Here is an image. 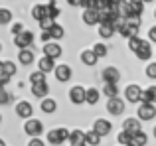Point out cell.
<instances>
[{
	"label": "cell",
	"mask_w": 156,
	"mask_h": 146,
	"mask_svg": "<svg viewBox=\"0 0 156 146\" xmlns=\"http://www.w3.org/2000/svg\"><path fill=\"white\" fill-rule=\"evenodd\" d=\"M154 18H156V10H154Z\"/></svg>",
	"instance_id": "9f6ffc18"
},
{
	"label": "cell",
	"mask_w": 156,
	"mask_h": 146,
	"mask_svg": "<svg viewBox=\"0 0 156 146\" xmlns=\"http://www.w3.org/2000/svg\"><path fill=\"white\" fill-rule=\"evenodd\" d=\"M113 34H115V24L105 22V24L99 26V36H101V38H111Z\"/></svg>",
	"instance_id": "ffe728a7"
},
{
	"label": "cell",
	"mask_w": 156,
	"mask_h": 146,
	"mask_svg": "<svg viewBox=\"0 0 156 146\" xmlns=\"http://www.w3.org/2000/svg\"><path fill=\"white\" fill-rule=\"evenodd\" d=\"M0 51H2V43H0Z\"/></svg>",
	"instance_id": "11a10c76"
},
{
	"label": "cell",
	"mask_w": 156,
	"mask_h": 146,
	"mask_svg": "<svg viewBox=\"0 0 156 146\" xmlns=\"http://www.w3.org/2000/svg\"><path fill=\"white\" fill-rule=\"evenodd\" d=\"M46 8H48V18H51V20H55L57 16L61 14V10L55 6V0H50V4H48Z\"/></svg>",
	"instance_id": "484cf974"
},
{
	"label": "cell",
	"mask_w": 156,
	"mask_h": 146,
	"mask_svg": "<svg viewBox=\"0 0 156 146\" xmlns=\"http://www.w3.org/2000/svg\"><path fill=\"white\" fill-rule=\"evenodd\" d=\"M129 4H130V8H133L134 16H140V14H142V10H144V4H142L140 0H136V2H129Z\"/></svg>",
	"instance_id": "8d00e7d4"
},
{
	"label": "cell",
	"mask_w": 156,
	"mask_h": 146,
	"mask_svg": "<svg viewBox=\"0 0 156 146\" xmlns=\"http://www.w3.org/2000/svg\"><path fill=\"white\" fill-rule=\"evenodd\" d=\"M32 105L28 103V101H20L18 105H16V115L20 116V119H28L30 120V116H32Z\"/></svg>",
	"instance_id": "ba28073f"
},
{
	"label": "cell",
	"mask_w": 156,
	"mask_h": 146,
	"mask_svg": "<svg viewBox=\"0 0 156 146\" xmlns=\"http://www.w3.org/2000/svg\"><path fill=\"white\" fill-rule=\"evenodd\" d=\"M20 32H24V28H22V24H14V26H12V34L14 36H18Z\"/></svg>",
	"instance_id": "ee69618b"
},
{
	"label": "cell",
	"mask_w": 156,
	"mask_h": 146,
	"mask_svg": "<svg viewBox=\"0 0 156 146\" xmlns=\"http://www.w3.org/2000/svg\"><path fill=\"white\" fill-rule=\"evenodd\" d=\"M50 40H51L50 32H42V42H50Z\"/></svg>",
	"instance_id": "bcb514c9"
},
{
	"label": "cell",
	"mask_w": 156,
	"mask_h": 146,
	"mask_svg": "<svg viewBox=\"0 0 156 146\" xmlns=\"http://www.w3.org/2000/svg\"><path fill=\"white\" fill-rule=\"evenodd\" d=\"M130 138H133V136H130L129 132H125V130L119 134V142H121L122 146H129V144H130Z\"/></svg>",
	"instance_id": "74e56055"
},
{
	"label": "cell",
	"mask_w": 156,
	"mask_h": 146,
	"mask_svg": "<svg viewBox=\"0 0 156 146\" xmlns=\"http://www.w3.org/2000/svg\"><path fill=\"white\" fill-rule=\"evenodd\" d=\"M10 79H12V77H8L6 73H2V71H0V87H2V89H4V85H6Z\"/></svg>",
	"instance_id": "b9f144b4"
},
{
	"label": "cell",
	"mask_w": 156,
	"mask_h": 146,
	"mask_svg": "<svg viewBox=\"0 0 156 146\" xmlns=\"http://www.w3.org/2000/svg\"><path fill=\"white\" fill-rule=\"evenodd\" d=\"M144 144H146V134L140 130V132H136V134H133L129 146H144Z\"/></svg>",
	"instance_id": "603a6c76"
},
{
	"label": "cell",
	"mask_w": 156,
	"mask_h": 146,
	"mask_svg": "<svg viewBox=\"0 0 156 146\" xmlns=\"http://www.w3.org/2000/svg\"><path fill=\"white\" fill-rule=\"evenodd\" d=\"M99 95H101V93L97 91L95 87H91V89H85V103H89V105H95L97 101H99Z\"/></svg>",
	"instance_id": "ac0fdd59"
},
{
	"label": "cell",
	"mask_w": 156,
	"mask_h": 146,
	"mask_svg": "<svg viewBox=\"0 0 156 146\" xmlns=\"http://www.w3.org/2000/svg\"><path fill=\"white\" fill-rule=\"evenodd\" d=\"M99 140H101V136L97 134L95 130H89V132H85V144H91V146H97L99 144Z\"/></svg>",
	"instance_id": "d4e9b609"
},
{
	"label": "cell",
	"mask_w": 156,
	"mask_h": 146,
	"mask_svg": "<svg viewBox=\"0 0 156 146\" xmlns=\"http://www.w3.org/2000/svg\"><path fill=\"white\" fill-rule=\"evenodd\" d=\"M6 103H10V93L0 89V105H6Z\"/></svg>",
	"instance_id": "f35d334b"
},
{
	"label": "cell",
	"mask_w": 156,
	"mask_h": 146,
	"mask_svg": "<svg viewBox=\"0 0 156 146\" xmlns=\"http://www.w3.org/2000/svg\"><path fill=\"white\" fill-rule=\"evenodd\" d=\"M18 59H20V63H24V65H30V63H34V54H32L30 50H20Z\"/></svg>",
	"instance_id": "44dd1931"
},
{
	"label": "cell",
	"mask_w": 156,
	"mask_h": 146,
	"mask_svg": "<svg viewBox=\"0 0 156 146\" xmlns=\"http://www.w3.org/2000/svg\"><path fill=\"white\" fill-rule=\"evenodd\" d=\"M57 132H59V138H61V142H63V140H67V138H69V130H67V128L59 127V128H57Z\"/></svg>",
	"instance_id": "60d3db41"
},
{
	"label": "cell",
	"mask_w": 156,
	"mask_h": 146,
	"mask_svg": "<svg viewBox=\"0 0 156 146\" xmlns=\"http://www.w3.org/2000/svg\"><path fill=\"white\" fill-rule=\"evenodd\" d=\"M28 146H46V142H44V140H40V138H32L30 142H28Z\"/></svg>",
	"instance_id": "7bdbcfd3"
},
{
	"label": "cell",
	"mask_w": 156,
	"mask_h": 146,
	"mask_svg": "<svg viewBox=\"0 0 156 146\" xmlns=\"http://www.w3.org/2000/svg\"><path fill=\"white\" fill-rule=\"evenodd\" d=\"M50 93V87H48V83H40V85H32V95L34 97H40V99H46V95Z\"/></svg>",
	"instance_id": "2e32d148"
},
{
	"label": "cell",
	"mask_w": 156,
	"mask_h": 146,
	"mask_svg": "<svg viewBox=\"0 0 156 146\" xmlns=\"http://www.w3.org/2000/svg\"><path fill=\"white\" fill-rule=\"evenodd\" d=\"M32 42H34V34H32L30 30H24V32H20L18 36H14V43L20 50H28V47L32 46Z\"/></svg>",
	"instance_id": "6da1fadb"
},
{
	"label": "cell",
	"mask_w": 156,
	"mask_h": 146,
	"mask_svg": "<svg viewBox=\"0 0 156 146\" xmlns=\"http://www.w3.org/2000/svg\"><path fill=\"white\" fill-rule=\"evenodd\" d=\"M140 2H142V4H144V2H154V0H140Z\"/></svg>",
	"instance_id": "681fc988"
},
{
	"label": "cell",
	"mask_w": 156,
	"mask_h": 146,
	"mask_svg": "<svg viewBox=\"0 0 156 146\" xmlns=\"http://www.w3.org/2000/svg\"><path fill=\"white\" fill-rule=\"evenodd\" d=\"M32 16H34L36 20H44V18H48V8L44 6V4H36L34 8H32Z\"/></svg>",
	"instance_id": "e0dca14e"
},
{
	"label": "cell",
	"mask_w": 156,
	"mask_h": 146,
	"mask_svg": "<svg viewBox=\"0 0 156 146\" xmlns=\"http://www.w3.org/2000/svg\"><path fill=\"white\" fill-rule=\"evenodd\" d=\"M67 2H69V6H79L81 0H67Z\"/></svg>",
	"instance_id": "7dc6e473"
},
{
	"label": "cell",
	"mask_w": 156,
	"mask_h": 146,
	"mask_svg": "<svg viewBox=\"0 0 156 146\" xmlns=\"http://www.w3.org/2000/svg\"><path fill=\"white\" fill-rule=\"evenodd\" d=\"M140 93H142V89L138 87V85H129V87L125 89V97L130 103H138V101H140Z\"/></svg>",
	"instance_id": "9c48e42d"
},
{
	"label": "cell",
	"mask_w": 156,
	"mask_h": 146,
	"mask_svg": "<svg viewBox=\"0 0 156 146\" xmlns=\"http://www.w3.org/2000/svg\"><path fill=\"white\" fill-rule=\"evenodd\" d=\"M81 61H83L85 65H95V63H97V57H95V54H93L91 50H85L83 54H81Z\"/></svg>",
	"instance_id": "7402d4cb"
},
{
	"label": "cell",
	"mask_w": 156,
	"mask_h": 146,
	"mask_svg": "<svg viewBox=\"0 0 156 146\" xmlns=\"http://www.w3.org/2000/svg\"><path fill=\"white\" fill-rule=\"evenodd\" d=\"M38 65H40V71H42V73H48V71H53V69H55V63H53V59L46 57V55L40 59Z\"/></svg>",
	"instance_id": "d6986e66"
},
{
	"label": "cell",
	"mask_w": 156,
	"mask_h": 146,
	"mask_svg": "<svg viewBox=\"0 0 156 146\" xmlns=\"http://www.w3.org/2000/svg\"><path fill=\"white\" fill-rule=\"evenodd\" d=\"M0 120H2V116H0Z\"/></svg>",
	"instance_id": "6f0895ef"
},
{
	"label": "cell",
	"mask_w": 156,
	"mask_h": 146,
	"mask_svg": "<svg viewBox=\"0 0 156 146\" xmlns=\"http://www.w3.org/2000/svg\"><path fill=\"white\" fill-rule=\"evenodd\" d=\"M38 24H40V28H42V32H50V30H51V26H53L55 22H53L51 18H44V20H40Z\"/></svg>",
	"instance_id": "e575fe53"
},
{
	"label": "cell",
	"mask_w": 156,
	"mask_h": 146,
	"mask_svg": "<svg viewBox=\"0 0 156 146\" xmlns=\"http://www.w3.org/2000/svg\"><path fill=\"white\" fill-rule=\"evenodd\" d=\"M69 140H71V144H83L85 142V132L83 130H73V132H69Z\"/></svg>",
	"instance_id": "cb8c5ba5"
},
{
	"label": "cell",
	"mask_w": 156,
	"mask_h": 146,
	"mask_svg": "<svg viewBox=\"0 0 156 146\" xmlns=\"http://www.w3.org/2000/svg\"><path fill=\"white\" fill-rule=\"evenodd\" d=\"M111 128H113V124H111L107 119H97L95 124H93V130H95L99 136H107L111 132Z\"/></svg>",
	"instance_id": "52a82bcc"
},
{
	"label": "cell",
	"mask_w": 156,
	"mask_h": 146,
	"mask_svg": "<svg viewBox=\"0 0 156 146\" xmlns=\"http://www.w3.org/2000/svg\"><path fill=\"white\" fill-rule=\"evenodd\" d=\"M103 93L109 99H115V97L119 95V89H117V85H111V83H105V87H103Z\"/></svg>",
	"instance_id": "f1b7e54d"
},
{
	"label": "cell",
	"mask_w": 156,
	"mask_h": 146,
	"mask_svg": "<svg viewBox=\"0 0 156 146\" xmlns=\"http://www.w3.org/2000/svg\"><path fill=\"white\" fill-rule=\"evenodd\" d=\"M107 111H109L113 116L122 115V111H125V101L119 99V97H115V99H109V101H107Z\"/></svg>",
	"instance_id": "7a4b0ae2"
},
{
	"label": "cell",
	"mask_w": 156,
	"mask_h": 146,
	"mask_svg": "<svg viewBox=\"0 0 156 146\" xmlns=\"http://www.w3.org/2000/svg\"><path fill=\"white\" fill-rule=\"evenodd\" d=\"M53 73H55V79H57V81H61V83H65V81L71 79V67H69V65H63V63L55 65Z\"/></svg>",
	"instance_id": "8992f818"
},
{
	"label": "cell",
	"mask_w": 156,
	"mask_h": 146,
	"mask_svg": "<svg viewBox=\"0 0 156 146\" xmlns=\"http://www.w3.org/2000/svg\"><path fill=\"white\" fill-rule=\"evenodd\" d=\"M44 55H46V57H50V59L59 57V55H61V47H59V43H55V42L46 43V46H44Z\"/></svg>",
	"instance_id": "30bf717a"
},
{
	"label": "cell",
	"mask_w": 156,
	"mask_h": 146,
	"mask_svg": "<svg viewBox=\"0 0 156 146\" xmlns=\"http://www.w3.org/2000/svg\"><path fill=\"white\" fill-rule=\"evenodd\" d=\"M140 46H142V40L138 38V36H134V38L129 40V47H130V51H134V54L138 51V47H140Z\"/></svg>",
	"instance_id": "d6a6232c"
},
{
	"label": "cell",
	"mask_w": 156,
	"mask_h": 146,
	"mask_svg": "<svg viewBox=\"0 0 156 146\" xmlns=\"http://www.w3.org/2000/svg\"><path fill=\"white\" fill-rule=\"evenodd\" d=\"M146 75H148L150 79H156V63H150V65L146 67Z\"/></svg>",
	"instance_id": "ab89813d"
},
{
	"label": "cell",
	"mask_w": 156,
	"mask_h": 146,
	"mask_svg": "<svg viewBox=\"0 0 156 146\" xmlns=\"http://www.w3.org/2000/svg\"><path fill=\"white\" fill-rule=\"evenodd\" d=\"M48 142H50V144H61V138H59V132H57V128H55V130H50V132H48Z\"/></svg>",
	"instance_id": "836d02e7"
},
{
	"label": "cell",
	"mask_w": 156,
	"mask_h": 146,
	"mask_svg": "<svg viewBox=\"0 0 156 146\" xmlns=\"http://www.w3.org/2000/svg\"><path fill=\"white\" fill-rule=\"evenodd\" d=\"M140 103H150V105H154L156 103V87L152 85V87H148L146 91H142L140 93Z\"/></svg>",
	"instance_id": "4fadbf2b"
},
{
	"label": "cell",
	"mask_w": 156,
	"mask_h": 146,
	"mask_svg": "<svg viewBox=\"0 0 156 146\" xmlns=\"http://www.w3.org/2000/svg\"><path fill=\"white\" fill-rule=\"evenodd\" d=\"M69 101H71L73 105L85 103V89L81 87V85H75V87H71V89H69Z\"/></svg>",
	"instance_id": "5b68a950"
},
{
	"label": "cell",
	"mask_w": 156,
	"mask_h": 146,
	"mask_svg": "<svg viewBox=\"0 0 156 146\" xmlns=\"http://www.w3.org/2000/svg\"><path fill=\"white\" fill-rule=\"evenodd\" d=\"M103 79H105V83L117 85V81L121 79V73H119L117 67H107V69H103Z\"/></svg>",
	"instance_id": "7c38bea8"
},
{
	"label": "cell",
	"mask_w": 156,
	"mask_h": 146,
	"mask_svg": "<svg viewBox=\"0 0 156 146\" xmlns=\"http://www.w3.org/2000/svg\"><path fill=\"white\" fill-rule=\"evenodd\" d=\"M91 51L95 54L97 59H99V57H105V55H107V47L103 46V43H95V46L91 47Z\"/></svg>",
	"instance_id": "4dcf8cb0"
},
{
	"label": "cell",
	"mask_w": 156,
	"mask_h": 146,
	"mask_svg": "<svg viewBox=\"0 0 156 146\" xmlns=\"http://www.w3.org/2000/svg\"><path fill=\"white\" fill-rule=\"evenodd\" d=\"M57 109V103L53 99H44L42 101V111L44 113H53Z\"/></svg>",
	"instance_id": "83f0119b"
},
{
	"label": "cell",
	"mask_w": 156,
	"mask_h": 146,
	"mask_svg": "<svg viewBox=\"0 0 156 146\" xmlns=\"http://www.w3.org/2000/svg\"><path fill=\"white\" fill-rule=\"evenodd\" d=\"M0 146H6V142H4V140H2V138H0Z\"/></svg>",
	"instance_id": "c3c4849f"
},
{
	"label": "cell",
	"mask_w": 156,
	"mask_h": 146,
	"mask_svg": "<svg viewBox=\"0 0 156 146\" xmlns=\"http://www.w3.org/2000/svg\"><path fill=\"white\" fill-rule=\"evenodd\" d=\"M150 55H152V47H150V43H148V42H144V40H142V46L138 47L136 57H138V59H142V61H146V59H150Z\"/></svg>",
	"instance_id": "9a60e30c"
},
{
	"label": "cell",
	"mask_w": 156,
	"mask_h": 146,
	"mask_svg": "<svg viewBox=\"0 0 156 146\" xmlns=\"http://www.w3.org/2000/svg\"><path fill=\"white\" fill-rule=\"evenodd\" d=\"M122 130L129 132L130 136L136 134V132H140V120L138 119H126L125 123H122Z\"/></svg>",
	"instance_id": "8fae6325"
},
{
	"label": "cell",
	"mask_w": 156,
	"mask_h": 146,
	"mask_svg": "<svg viewBox=\"0 0 156 146\" xmlns=\"http://www.w3.org/2000/svg\"><path fill=\"white\" fill-rule=\"evenodd\" d=\"M50 36H51V38H55V40L63 38V28H61L59 24H53L51 30H50Z\"/></svg>",
	"instance_id": "1f68e13d"
},
{
	"label": "cell",
	"mask_w": 156,
	"mask_h": 146,
	"mask_svg": "<svg viewBox=\"0 0 156 146\" xmlns=\"http://www.w3.org/2000/svg\"><path fill=\"white\" fill-rule=\"evenodd\" d=\"M154 138H156V127H154Z\"/></svg>",
	"instance_id": "816d5d0a"
},
{
	"label": "cell",
	"mask_w": 156,
	"mask_h": 146,
	"mask_svg": "<svg viewBox=\"0 0 156 146\" xmlns=\"http://www.w3.org/2000/svg\"><path fill=\"white\" fill-rule=\"evenodd\" d=\"M83 22L89 24V26H93V24H99V12L95 10V8H89V10L83 12Z\"/></svg>",
	"instance_id": "5bb4252c"
},
{
	"label": "cell",
	"mask_w": 156,
	"mask_h": 146,
	"mask_svg": "<svg viewBox=\"0 0 156 146\" xmlns=\"http://www.w3.org/2000/svg\"><path fill=\"white\" fill-rule=\"evenodd\" d=\"M24 130H26V134H30V136H38V134H42L44 124L40 123V120H36V119H30V120H26V124H24Z\"/></svg>",
	"instance_id": "277c9868"
},
{
	"label": "cell",
	"mask_w": 156,
	"mask_h": 146,
	"mask_svg": "<svg viewBox=\"0 0 156 146\" xmlns=\"http://www.w3.org/2000/svg\"><path fill=\"white\" fill-rule=\"evenodd\" d=\"M0 89H2V87H0Z\"/></svg>",
	"instance_id": "680465c9"
},
{
	"label": "cell",
	"mask_w": 156,
	"mask_h": 146,
	"mask_svg": "<svg viewBox=\"0 0 156 146\" xmlns=\"http://www.w3.org/2000/svg\"><path fill=\"white\" fill-rule=\"evenodd\" d=\"M0 71H2V61H0Z\"/></svg>",
	"instance_id": "db71d44e"
},
{
	"label": "cell",
	"mask_w": 156,
	"mask_h": 146,
	"mask_svg": "<svg viewBox=\"0 0 156 146\" xmlns=\"http://www.w3.org/2000/svg\"><path fill=\"white\" fill-rule=\"evenodd\" d=\"M126 2H136V0H126Z\"/></svg>",
	"instance_id": "f5cc1de1"
},
{
	"label": "cell",
	"mask_w": 156,
	"mask_h": 146,
	"mask_svg": "<svg viewBox=\"0 0 156 146\" xmlns=\"http://www.w3.org/2000/svg\"><path fill=\"white\" fill-rule=\"evenodd\" d=\"M12 20V12L6 8H0V24H8Z\"/></svg>",
	"instance_id": "d590c367"
},
{
	"label": "cell",
	"mask_w": 156,
	"mask_h": 146,
	"mask_svg": "<svg viewBox=\"0 0 156 146\" xmlns=\"http://www.w3.org/2000/svg\"><path fill=\"white\" fill-rule=\"evenodd\" d=\"M2 73H6L8 77L16 75V65L12 61H2Z\"/></svg>",
	"instance_id": "f546056e"
},
{
	"label": "cell",
	"mask_w": 156,
	"mask_h": 146,
	"mask_svg": "<svg viewBox=\"0 0 156 146\" xmlns=\"http://www.w3.org/2000/svg\"><path fill=\"white\" fill-rule=\"evenodd\" d=\"M148 40H150V42H156V26L150 28V32H148Z\"/></svg>",
	"instance_id": "f6af8a7d"
},
{
	"label": "cell",
	"mask_w": 156,
	"mask_h": 146,
	"mask_svg": "<svg viewBox=\"0 0 156 146\" xmlns=\"http://www.w3.org/2000/svg\"><path fill=\"white\" fill-rule=\"evenodd\" d=\"M71 146H87V144H85V142H83V144H71Z\"/></svg>",
	"instance_id": "f907efd6"
},
{
	"label": "cell",
	"mask_w": 156,
	"mask_h": 146,
	"mask_svg": "<svg viewBox=\"0 0 156 146\" xmlns=\"http://www.w3.org/2000/svg\"><path fill=\"white\" fill-rule=\"evenodd\" d=\"M30 83H32V85L46 83V73H42V71H34V73L30 75Z\"/></svg>",
	"instance_id": "4316f807"
},
{
	"label": "cell",
	"mask_w": 156,
	"mask_h": 146,
	"mask_svg": "<svg viewBox=\"0 0 156 146\" xmlns=\"http://www.w3.org/2000/svg\"><path fill=\"white\" fill-rule=\"evenodd\" d=\"M156 116V107L150 103H140V107H138V119L140 120H152Z\"/></svg>",
	"instance_id": "3957f363"
}]
</instances>
